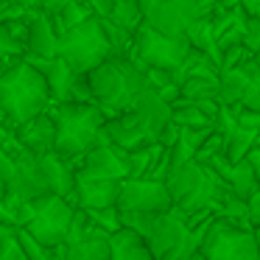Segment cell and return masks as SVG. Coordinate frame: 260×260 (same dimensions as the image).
I'll use <instances>...</instances> for the list:
<instances>
[{
  "mask_svg": "<svg viewBox=\"0 0 260 260\" xmlns=\"http://www.w3.org/2000/svg\"><path fill=\"white\" fill-rule=\"evenodd\" d=\"M51 101L53 95L51 87H48V79L23 56H17L0 73V112L12 129L48 112Z\"/></svg>",
  "mask_w": 260,
  "mask_h": 260,
  "instance_id": "6da1fadb",
  "label": "cell"
},
{
  "mask_svg": "<svg viewBox=\"0 0 260 260\" xmlns=\"http://www.w3.org/2000/svg\"><path fill=\"white\" fill-rule=\"evenodd\" d=\"M87 84L92 90V101L107 112V118H115L120 112H129L148 81L143 68L129 56H109L87 73Z\"/></svg>",
  "mask_w": 260,
  "mask_h": 260,
  "instance_id": "7a4b0ae2",
  "label": "cell"
},
{
  "mask_svg": "<svg viewBox=\"0 0 260 260\" xmlns=\"http://www.w3.org/2000/svg\"><path fill=\"white\" fill-rule=\"evenodd\" d=\"M53 120H56V154L73 159V157H84L87 151H92L95 146L107 143V112L98 104H79V101H68V104H56L53 109Z\"/></svg>",
  "mask_w": 260,
  "mask_h": 260,
  "instance_id": "3957f363",
  "label": "cell"
},
{
  "mask_svg": "<svg viewBox=\"0 0 260 260\" xmlns=\"http://www.w3.org/2000/svg\"><path fill=\"white\" fill-rule=\"evenodd\" d=\"M14 215H17V226L28 230L48 249H56L62 243H68L70 224H73V215H76V204L64 196L48 193V196L23 202L14 210Z\"/></svg>",
  "mask_w": 260,
  "mask_h": 260,
  "instance_id": "277c9868",
  "label": "cell"
},
{
  "mask_svg": "<svg viewBox=\"0 0 260 260\" xmlns=\"http://www.w3.org/2000/svg\"><path fill=\"white\" fill-rule=\"evenodd\" d=\"M59 56L68 59V64L81 76H87L92 68L107 62L112 56V42L104 28V20L92 14L90 20L79 23L76 28L64 31L59 37Z\"/></svg>",
  "mask_w": 260,
  "mask_h": 260,
  "instance_id": "5b68a950",
  "label": "cell"
},
{
  "mask_svg": "<svg viewBox=\"0 0 260 260\" xmlns=\"http://www.w3.org/2000/svg\"><path fill=\"white\" fill-rule=\"evenodd\" d=\"M193 51L187 37H174V34H162V31L151 28L143 23L135 31V42H132V53L129 59L137 62L143 70L146 68H162L174 73L182 62L187 59V53Z\"/></svg>",
  "mask_w": 260,
  "mask_h": 260,
  "instance_id": "8992f818",
  "label": "cell"
},
{
  "mask_svg": "<svg viewBox=\"0 0 260 260\" xmlns=\"http://www.w3.org/2000/svg\"><path fill=\"white\" fill-rule=\"evenodd\" d=\"M204 260H260V246L254 230L235 226L226 218H215L202 246Z\"/></svg>",
  "mask_w": 260,
  "mask_h": 260,
  "instance_id": "52a82bcc",
  "label": "cell"
},
{
  "mask_svg": "<svg viewBox=\"0 0 260 260\" xmlns=\"http://www.w3.org/2000/svg\"><path fill=\"white\" fill-rule=\"evenodd\" d=\"M146 25L174 37H187V28L202 17L196 0H140Z\"/></svg>",
  "mask_w": 260,
  "mask_h": 260,
  "instance_id": "ba28073f",
  "label": "cell"
},
{
  "mask_svg": "<svg viewBox=\"0 0 260 260\" xmlns=\"http://www.w3.org/2000/svg\"><path fill=\"white\" fill-rule=\"evenodd\" d=\"M6 202L12 210H17L23 202H31V199H40L51 193V185H48V176L42 171V162L37 154L25 151L23 157H17V174L9 182L6 187Z\"/></svg>",
  "mask_w": 260,
  "mask_h": 260,
  "instance_id": "9c48e42d",
  "label": "cell"
},
{
  "mask_svg": "<svg viewBox=\"0 0 260 260\" xmlns=\"http://www.w3.org/2000/svg\"><path fill=\"white\" fill-rule=\"evenodd\" d=\"M120 210H140V213H168L174 210V196L168 185L157 179H123L118 199Z\"/></svg>",
  "mask_w": 260,
  "mask_h": 260,
  "instance_id": "30bf717a",
  "label": "cell"
},
{
  "mask_svg": "<svg viewBox=\"0 0 260 260\" xmlns=\"http://www.w3.org/2000/svg\"><path fill=\"white\" fill-rule=\"evenodd\" d=\"M190 221H187L185 213H179V210H168V213H159L157 221H154L151 226V235L146 238L148 246H151V252L157 254V260H171L176 252L182 249V243L187 241V235H190Z\"/></svg>",
  "mask_w": 260,
  "mask_h": 260,
  "instance_id": "8fae6325",
  "label": "cell"
},
{
  "mask_svg": "<svg viewBox=\"0 0 260 260\" xmlns=\"http://www.w3.org/2000/svg\"><path fill=\"white\" fill-rule=\"evenodd\" d=\"M76 174L104 176V179H129V151L107 140L84 154V162H81V168H76Z\"/></svg>",
  "mask_w": 260,
  "mask_h": 260,
  "instance_id": "7c38bea8",
  "label": "cell"
},
{
  "mask_svg": "<svg viewBox=\"0 0 260 260\" xmlns=\"http://www.w3.org/2000/svg\"><path fill=\"white\" fill-rule=\"evenodd\" d=\"M23 59L28 64H34V68L48 79V87H51L53 101H56V104L73 101V87H76V81L81 79V73H76V70L70 68L68 59H62V56L42 59V56H34V53H28V51L23 53Z\"/></svg>",
  "mask_w": 260,
  "mask_h": 260,
  "instance_id": "4fadbf2b",
  "label": "cell"
},
{
  "mask_svg": "<svg viewBox=\"0 0 260 260\" xmlns=\"http://www.w3.org/2000/svg\"><path fill=\"white\" fill-rule=\"evenodd\" d=\"M123 179H104V176H79L76 174V193L70 202L84 210H98V207H112L120 199Z\"/></svg>",
  "mask_w": 260,
  "mask_h": 260,
  "instance_id": "5bb4252c",
  "label": "cell"
},
{
  "mask_svg": "<svg viewBox=\"0 0 260 260\" xmlns=\"http://www.w3.org/2000/svg\"><path fill=\"white\" fill-rule=\"evenodd\" d=\"M132 112L137 115V118L146 123V129L151 132V137L159 143V135H162V129L174 120V104H168L162 95H159V90H154L151 84L146 87V90L140 92V95L135 98V104H132Z\"/></svg>",
  "mask_w": 260,
  "mask_h": 260,
  "instance_id": "9a60e30c",
  "label": "cell"
},
{
  "mask_svg": "<svg viewBox=\"0 0 260 260\" xmlns=\"http://www.w3.org/2000/svg\"><path fill=\"white\" fill-rule=\"evenodd\" d=\"M104 132H107L109 143L126 148V151H135V148H140V146L157 143V140L151 137V132L146 129V123H143V120L137 118L135 112H132V109H129V112L115 115V118H107Z\"/></svg>",
  "mask_w": 260,
  "mask_h": 260,
  "instance_id": "2e32d148",
  "label": "cell"
},
{
  "mask_svg": "<svg viewBox=\"0 0 260 260\" xmlns=\"http://www.w3.org/2000/svg\"><path fill=\"white\" fill-rule=\"evenodd\" d=\"M17 137L31 154L45 157V154L56 151V120L51 112H42L37 118H31L28 123L17 126Z\"/></svg>",
  "mask_w": 260,
  "mask_h": 260,
  "instance_id": "e0dca14e",
  "label": "cell"
},
{
  "mask_svg": "<svg viewBox=\"0 0 260 260\" xmlns=\"http://www.w3.org/2000/svg\"><path fill=\"white\" fill-rule=\"evenodd\" d=\"M59 28L53 23V17L48 12H37V17L28 23V42H25V51L34 53L42 59H53L59 56Z\"/></svg>",
  "mask_w": 260,
  "mask_h": 260,
  "instance_id": "ac0fdd59",
  "label": "cell"
},
{
  "mask_svg": "<svg viewBox=\"0 0 260 260\" xmlns=\"http://www.w3.org/2000/svg\"><path fill=\"white\" fill-rule=\"evenodd\" d=\"M109 232L92 226L84 238L64 243V257L62 260H112V241Z\"/></svg>",
  "mask_w": 260,
  "mask_h": 260,
  "instance_id": "d6986e66",
  "label": "cell"
},
{
  "mask_svg": "<svg viewBox=\"0 0 260 260\" xmlns=\"http://www.w3.org/2000/svg\"><path fill=\"white\" fill-rule=\"evenodd\" d=\"M42 162V171H45L48 176V185H51V193H56V196H64L70 199L76 193V171L70 168V159L62 157V154L51 151L45 154V157H40Z\"/></svg>",
  "mask_w": 260,
  "mask_h": 260,
  "instance_id": "ffe728a7",
  "label": "cell"
},
{
  "mask_svg": "<svg viewBox=\"0 0 260 260\" xmlns=\"http://www.w3.org/2000/svg\"><path fill=\"white\" fill-rule=\"evenodd\" d=\"M109 241H112V260H157L148 241L135 230L120 226Z\"/></svg>",
  "mask_w": 260,
  "mask_h": 260,
  "instance_id": "44dd1931",
  "label": "cell"
},
{
  "mask_svg": "<svg viewBox=\"0 0 260 260\" xmlns=\"http://www.w3.org/2000/svg\"><path fill=\"white\" fill-rule=\"evenodd\" d=\"M221 135H224V154L232 159V162H241V159L257 146L260 132H252V129H246V126H241L238 118H235V123H232L230 129H224Z\"/></svg>",
  "mask_w": 260,
  "mask_h": 260,
  "instance_id": "7402d4cb",
  "label": "cell"
},
{
  "mask_svg": "<svg viewBox=\"0 0 260 260\" xmlns=\"http://www.w3.org/2000/svg\"><path fill=\"white\" fill-rule=\"evenodd\" d=\"M187 40L196 51H204L221 64V51H218V31H215V23L210 14H202L196 23L187 28Z\"/></svg>",
  "mask_w": 260,
  "mask_h": 260,
  "instance_id": "603a6c76",
  "label": "cell"
},
{
  "mask_svg": "<svg viewBox=\"0 0 260 260\" xmlns=\"http://www.w3.org/2000/svg\"><path fill=\"white\" fill-rule=\"evenodd\" d=\"M174 120L182 129H215V115L207 112L199 101H179L174 104Z\"/></svg>",
  "mask_w": 260,
  "mask_h": 260,
  "instance_id": "cb8c5ba5",
  "label": "cell"
},
{
  "mask_svg": "<svg viewBox=\"0 0 260 260\" xmlns=\"http://www.w3.org/2000/svg\"><path fill=\"white\" fill-rule=\"evenodd\" d=\"M230 190L235 193V196H241V199H252L254 193L260 190V176H257V171H254V165L249 162V157H243L241 162H235L232 165V174H230Z\"/></svg>",
  "mask_w": 260,
  "mask_h": 260,
  "instance_id": "d4e9b609",
  "label": "cell"
},
{
  "mask_svg": "<svg viewBox=\"0 0 260 260\" xmlns=\"http://www.w3.org/2000/svg\"><path fill=\"white\" fill-rule=\"evenodd\" d=\"M182 101H221V76H190L182 81Z\"/></svg>",
  "mask_w": 260,
  "mask_h": 260,
  "instance_id": "484cf974",
  "label": "cell"
},
{
  "mask_svg": "<svg viewBox=\"0 0 260 260\" xmlns=\"http://www.w3.org/2000/svg\"><path fill=\"white\" fill-rule=\"evenodd\" d=\"M107 20H112L118 28L129 31V34H135V31L140 28L143 23H146L140 0H115V3H112V12H109Z\"/></svg>",
  "mask_w": 260,
  "mask_h": 260,
  "instance_id": "4316f807",
  "label": "cell"
},
{
  "mask_svg": "<svg viewBox=\"0 0 260 260\" xmlns=\"http://www.w3.org/2000/svg\"><path fill=\"white\" fill-rule=\"evenodd\" d=\"M162 143H148V146H140L135 151H129V179H146L151 174L154 162L162 154Z\"/></svg>",
  "mask_w": 260,
  "mask_h": 260,
  "instance_id": "83f0119b",
  "label": "cell"
},
{
  "mask_svg": "<svg viewBox=\"0 0 260 260\" xmlns=\"http://www.w3.org/2000/svg\"><path fill=\"white\" fill-rule=\"evenodd\" d=\"M92 6L87 3V0H73L68 9H64L59 17H53V23H56V28H59V34H64V31H70V28H76L79 23H84V20H90L92 17Z\"/></svg>",
  "mask_w": 260,
  "mask_h": 260,
  "instance_id": "f1b7e54d",
  "label": "cell"
},
{
  "mask_svg": "<svg viewBox=\"0 0 260 260\" xmlns=\"http://www.w3.org/2000/svg\"><path fill=\"white\" fill-rule=\"evenodd\" d=\"M87 215H90V221L98 226V230L109 232V235H115V232L123 226V221H120V207H118V204H112V207L87 210Z\"/></svg>",
  "mask_w": 260,
  "mask_h": 260,
  "instance_id": "f546056e",
  "label": "cell"
},
{
  "mask_svg": "<svg viewBox=\"0 0 260 260\" xmlns=\"http://www.w3.org/2000/svg\"><path fill=\"white\" fill-rule=\"evenodd\" d=\"M159 213H140V210H120V221H123L126 230H135L140 232L143 238L151 235V226L157 221Z\"/></svg>",
  "mask_w": 260,
  "mask_h": 260,
  "instance_id": "4dcf8cb0",
  "label": "cell"
},
{
  "mask_svg": "<svg viewBox=\"0 0 260 260\" xmlns=\"http://www.w3.org/2000/svg\"><path fill=\"white\" fill-rule=\"evenodd\" d=\"M17 238H20V243H23V249H25V254H28V260H56L51 249H48L45 243L37 241V238L31 235L28 230L17 226Z\"/></svg>",
  "mask_w": 260,
  "mask_h": 260,
  "instance_id": "1f68e13d",
  "label": "cell"
},
{
  "mask_svg": "<svg viewBox=\"0 0 260 260\" xmlns=\"http://www.w3.org/2000/svg\"><path fill=\"white\" fill-rule=\"evenodd\" d=\"M238 107H246V109L260 112V64L257 62L252 64V76H249L246 92H243V101L238 104Z\"/></svg>",
  "mask_w": 260,
  "mask_h": 260,
  "instance_id": "d6a6232c",
  "label": "cell"
},
{
  "mask_svg": "<svg viewBox=\"0 0 260 260\" xmlns=\"http://www.w3.org/2000/svg\"><path fill=\"white\" fill-rule=\"evenodd\" d=\"M243 48L252 56L260 51V17H254V14H246V20H243Z\"/></svg>",
  "mask_w": 260,
  "mask_h": 260,
  "instance_id": "836d02e7",
  "label": "cell"
},
{
  "mask_svg": "<svg viewBox=\"0 0 260 260\" xmlns=\"http://www.w3.org/2000/svg\"><path fill=\"white\" fill-rule=\"evenodd\" d=\"M25 53V45H20L17 40H12V34L6 31V25L0 23V64L9 59H17Z\"/></svg>",
  "mask_w": 260,
  "mask_h": 260,
  "instance_id": "e575fe53",
  "label": "cell"
},
{
  "mask_svg": "<svg viewBox=\"0 0 260 260\" xmlns=\"http://www.w3.org/2000/svg\"><path fill=\"white\" fill-rule=\"evenodd\" d=\"M0 260H28V254H25L23 243H20V238H17V230L3 241V246H0Z\"/></svg>",
  "mask_w": 260,
  "mask_h": 260,
  "instance_id": "d590c367",
  "label": "cell"
},
{
  "mask_svg": "<svg viewBox=\"0 0 260 260\" xmlns=\"http://www.w3.org/2000/svg\"><path fill=\"white\" fill-rule=\"evenodd\" d=\"M14 174H17V159L0 146V187H6L14 179Z\"/></svg>",
  "mask_w": 260,
  "mask_h": 260,
  "instance_id": "8d00e7d4",
  "label": "cell"
},
{
  "mask_svg": "<svg viewBox=\"0 0 260 260\" xmlns=\"http://www.w3.org/2000/svg\"><path fill=\"white\" fill-rule=\"evenodd\" d=\"M143 73H146V81L154 87V90H162L165 84L174 81V73H171V70H162V68H146Z\"/></svg>",
  "mask_w": 260,
  "mask_h": 260,
  "instance_id": "74e56055",
  "label": "cell"
},
{
  "mask_svg": "<svg viewBox=\"0 0 260 260\" xmlns=\"http://www.w3.org/2000/svg\"><path fill=\"white\" fill-rule=\"evenodd\" d=\"M232 109H235V118L241 126H246V129H252V132H260V112L246 109V107H232Z\"/></svg>",
  "mask_w": 260,
  "mask_h": 260,
  "instance_id": "f35d334b",
  "label": "cell"
},
{
  "mask_svg": "<svg viewBox=\"0 0 260 260\" xmlns=\"http://www.w3.org/2000/svg\"><path fill=\"white\" fill-rule=\"evenodd\" d=\"M179 137H182V126L176 123V120H171V123L162 129V135H159V143H162L165 148H174Z\"/></svg>",
  "mask_w": 260,
  "mask_h": 260,
  "instance_id": "ab89813d",
  "label": "cell"
},
{
  "mask_svg": "<svg viewBox=\"0 0 260 260\" xmlns=\"http://www.w3.org/2000/svg\"><path fill=\"white\" fill-rule=\"evenodd\" d=\"M0 224L17 226V215H14V210L9 207V202H6V190H3V187H0Z\"/></svg>",
  "mask_w": 260,
  "mask_h": 260,
  "instance_id": "60d3db41",
  "label": "cell"
},
{
  "mask_svg": "<svg viewBox=\"0 0 260 260\" xmlns=\"http://www.w3.org/2000/svg\"><path fill=\"white\" fill-rule=\"evenodd\" d=\"M70 3H73V0H40V9H42V12H48L51 17H59Z\"/></svg>",
  "mask_w": 260,
  "mask_h": 260,
  "instance_id": "b9f144b4",
  "label": "cell"
},
{
  "mask_svg": "<svg viewBox=\"0 0 260 260\" xmlns=\"http://www.w3.org/2000/svg\"><path fill=\"white\" fill-rule=\"evenodd\" d=\"M249 215H252V226L260 224V190L249 199Z\"/></svg>",
  "mask_w": 260,
  "mask_h": 260,
  "instance_id": "7bdbcfd3",
  "label": "cell"
},
{
  "mask_svg": "<svg viewBox=\"0 0 260 260\" xmlns=\"http://www.w3.org/2000/svg\"><path fill=\"white\" fill-rule=\"evenodd\" d=\"M241 3V9L246 14H254V12H260V0H238Z\"/></svg>",
  "mask_w": 260,
  "mask_h": 260,
  "instance_id": "ee69618b",
  "label": "cell"
},
{
  "mask_svg": "<svg viewBox=\"0 0 260 260\" xmlns=\"http://www.w3.org/2000/svg\"><path fill=\"white\" fill-rule=\"evenodd\" d=\"M196 3L202 6V12H204V14H210L215 6H221V3H226V0H196Z\"/></svg>",
  "mask_w": 260,
  "mask_h": 260,
  "instance_id": "f6af8a7d",
  "label": "cell"
},
{
  "mask_svg": "<svg viewBox=\"0 0 260 260\" xmlns=\"http://www.w3.org/2000/svg\"><path fill=\"white\" fill-rule=\"evenodd\" d=\"M9 3H17L23 9H40V0H9Z\"/></svg>",
  "mask_w": 260,
  "mask_h": 260,
  "instance_id": "bcb514c9",
  "label": "cell"
},
{
  "mask_svg": "<svg viewBox=\"0 0 260 260\" xmlns=\"http://www.w3.org/2000/svg\"><path fill=\"white\" fill-rule=\"evenodd\" d=\"M17 230V226H9V224H0V246H3V241H6L9 235H12V232Z\"/></svg>",
  "mask_w": 260,
  "mask_h": 260,
  "instance_id": "7dc6e473",
  "label": "cell"
},
{
  "mask_svg": "<svg viewBox=\"0 0 260 260\" xmlns=\"http://www.w3.org/2000/svg\"><path fill=\"white\" fill-rule=\"evenodd\" d=\"M252 230H254V238H257V246H260V224H254Z\"/></svg>",
  "mask_w": 260,
  "mask_h": 260,
  "instance_id": "c3c4849f",
  "label": "cell"
},
{
  "mask_svg": "<svg viewBox=\"0 0 260 260\" xmlns=\"http://www.w3.org/2000/svg\"><path fill=\"white\" fill-rule=\"evenodd\" d=\"M185 260H204V254L199 252V254H193V257H185Z\"/></svg>",
  "mask_w": 260,
  "mask_h": 260,
  "instance_id": "681fc988",
  "label": "cell"
},
{
  "mask_svg": "<svg viewBox=\"0 0 260 260\" xmlns=\"http://www.w3.org/2000/svg\"><path fill=\"white\" fill-rule=\"evenodd\" d=\"M257 146H260V137H257Z\"/></svg>",
  "mask_w": 260,
  "mask_h": 260,
  "instance_id": "f907efd6",
  "label": "cell"
}]
</instances>
